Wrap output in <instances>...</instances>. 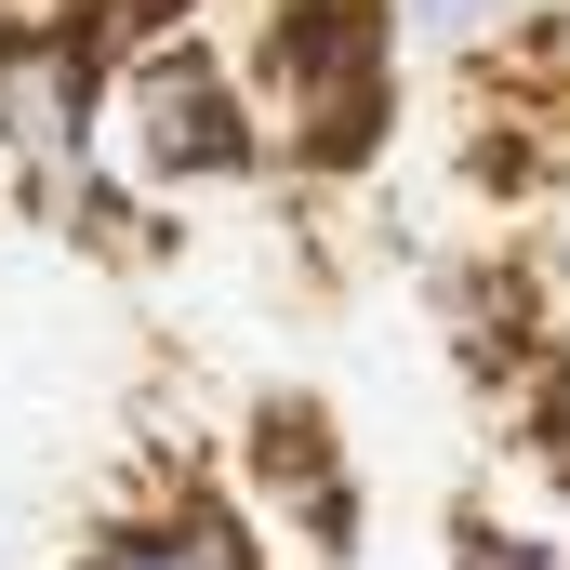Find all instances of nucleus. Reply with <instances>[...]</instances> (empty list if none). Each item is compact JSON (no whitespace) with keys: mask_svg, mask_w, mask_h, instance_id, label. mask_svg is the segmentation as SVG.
I'll list each match as a JSON object with an SVG mask.
<instances>
[{"mask_svg":"<svg viewBox=\"0 0 570 570\" xmlns=\"http://www.w3.org/2000/svg\"><path fill=\"white\" fill-rule=\"evenodd\" d=\"M279 146H266V107H253L226 40L159 27V40H134L107 67V173H120V199H226Z\"/></svg>","mask_w":570,"mask_h":570,"instance_id":"f03ea898","label":"nucleus"},{"mask_svg":"<svg viewBox=\"0 0 570 570\" xmlns=\"http://www.w3.org/2000/svg\"><path fill=\"white\" fill-rule=\"evenodd\" d=\"M531 13H544V0H385L399 53H438V67H478V53L531 40Z\"/></svg>","mask_w":570,"mask_h":570,"instance_id":"39448f33","label":"nucleus"},{"mask_svg":"<svg viewBox=\"0 0 570 570\" xmlns=\"http://www.w3.org/2000/svg\"><path fill=\"white\" fill-rule=\"evenodd\" d=\"M67 570H266V531H253L226 491H199V478H186V491L120 504V518H107Z\"/></svg>","mask_w":570,"mask_h":570,"instance_id":"7ed1b4c3","label":"nucleus"},{"mask_svg":"<svg viewBox=\"0 0 570 570\" xmlns=\"http://www.w3.org/2000/svg\"><path fill=\"white\" fill-rule=\"evenodd\" d=\"M266 478H279L292 504H305L318 558H358V478H345L332 425H305V412H266Z\"/></svg>","mask_w":570,"mask_h":570,"instance_id":"20e7f679","label":"nucleus"},{"mask_svg":"<svg viewBox=\"0 0 570 570\" xmlns=\"http://www.w3.org/2000/svg\"><path fill=\"white\" fill-rule=\"evenodd\" d=\"M451 570H570V558L544 544V531H504V518L464 504V518H451Z\"/></svg>","mask_w":570,"mask_h":570,"instance_id":"423d86ee","label":"nucleus"},{"mask_svg":"<svg viewBox=\"0 0 570 570\" xmlns=\"http://www.w3.org/2000/svg\"><path fill=\"white\" fill-rule=\"evenodd\" d=\"M239 80L266 107V146L305 173H372V146L399 134V27L385 0H253L239 13Z\"/></svg>","mask_w":570,"mask_h":570,"instance_id":"f257e3e1","label":"nucleus"}]
</instances>
